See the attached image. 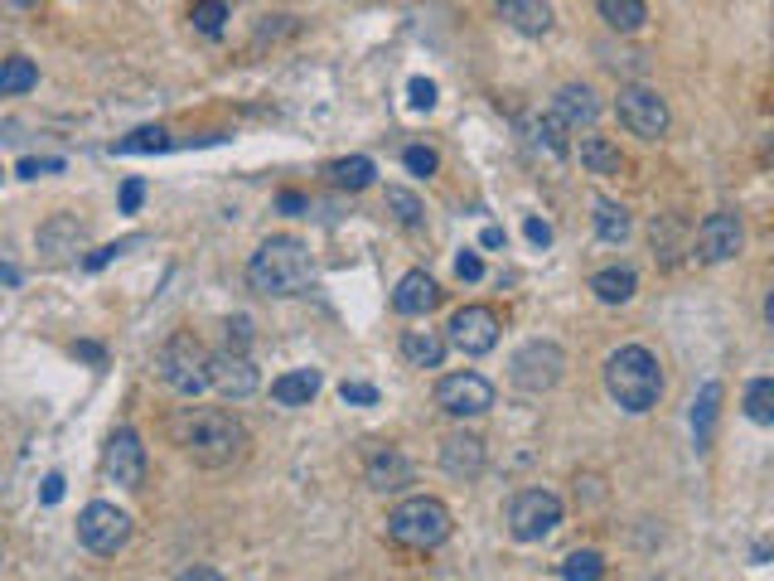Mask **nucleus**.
I'll list each match as a JSON object with an SVG mask.
<instances>
[{"label":"nucleus","instance_id":"nucleus-1","mask_svg":"<svg viewBox=\"0 0 774 581\" xmlns=\"http://www.w3.org/2000/svg\"><path fill=\"white\" fill-rule=\"evenodd\" d=\"M175 436L185 446V456L203 470H223L237 465L247 456V427L223 407H189L185 417L175 421Z\"/></svg>","mask_w":774,"mask_h":581},{"label":"nucleus","instance_id":"nucleus-2","mask_svg":"<svg viewBox=\"0 0 774 581\" xmlns=\"http://www.w3.org/2000/svg\"><path fill=\"white\" fill-rule=\"evenodd\" d=\"M605 393L615 397L624 412H653L663 397V369L644 344H624L605 359Z\"/></svg>","mask_w":774,"mask_h":581},{"label":"nucleus","instance_id":"nucleus-3","mask_svg":"<svg viewBox=\"0 0 774 581\" xmlns=\"http://www.w3.org/2000/svg\"><path fill=\"white\" fill-rule=\"evenodd\" d=\"M247 286L257 296H300L310 286V252L300 238H266L247 262Z\"/></svg>","mask_w":774,"mask_h":581},{"label":"nucleus","instance_id":"nucleus-4","mask_svg":"<svg viewBox=\"0 0 774 581\" xmlns=\"http://www.w3.org/2000/svg\"><path fill=\"white\" fill-rule=\"evenodd\" d=\"M451 528H455L451 508H445L441 500H427V494L402 500L392 514H387V538L402 542V548H417V552L441 548V542L451 538Z\"/></svg>","mask_w":774,"mask_h":581},{"label":"nucleus","instance_id":"nucleus-5","mask_svg":"<svg viewBox=\"0 0 774 581\" xmlns=\"http://www.w3.org/2000/svg\"><path fill=\"white\" fill-rule=\"evenodd\" d=\"M155 373L175 387L179 397H199L209 387V354L194 335H169L155 354Z\"/></svg>","mask_w":774,"mask_h":581},{"label":"nucleus","instance_id":"nucleus-6","mask_svg":"<svg viewBox=\"0 0 774 581\" xmlns=\"http://www.w3.org/2000/svg\"><path fill=\"white\" fill-rule=\"evenodd\" d=\"M78 542L97 557H112L131 542V514L107 500H92L88 508L78 514Z\"/></svg>","mask_w":774,"mask_h":581},{"label":"nucleus","instance_id":"nucleus-7","mask_svg":"<svg viewBox=\"0 0 774 581\" xmlns=\"http://www.w3.org/2000/svg\"><path fill=\"white\" fill-rule=\"evenodd\" d=\"M562 373H566V354L552 339H532L508 363V379H513V387H523V393H552L562 383Z\"/></svg>","mask_w":774,"mask_h":581},{"label":"nucleus","instance_id":"nucleus-8","mask_svg":"<svg viewBox=\"0 0 774 581\" xmlns=\"http://www.w3.org/2000/svg\"><path fill=\"white\" fill-rule=\"evenodd\" d=\"M556 524H562V500H556L552 490H523L508 504V533H513L518 542L552 538Z\"/></svg>","mask_w":774,"mask_h":581},{"label":"nucleus","instance_id":"nucleus-9","mask_svg":"<svg viewBox=\"0 0 774 581\" xmlns=\"http://www.w3.org/2000/svg\"><path fill=\"white\" fill-rule=\"evenodd\" d=\"M615 112H620L629 136H639V141H659L663 131H668V102L653 88H620Z\"/></svg>","mask_w":774,"mask_h":581},{"label":"nucleus","instance_id":"nucleus-10","mask_svg":"<svg viewBox=\"0 0 774 581\" xmlns=\"http://www.w3.org/2000/svg\"><path fill=\"white\" fill-rule=\"evenodd\" d=\"M435 407L451 417H484L494 407V383L484 373H451L435 383Z\"/></svg>","mask_w":774,"mask_h":581},{"label":"nucleus","instance_id":"nucleus-11","mask_svg":"<svg viewBox=\"0 0 774 581\" xmlns=\"http://www.w3.org/2000/svg\"><path fill=\"white\" fill-rule=\"evenodd\" d=\"M451 344L469 359L489 354V349L499 344V315H494L489 306H460L451 315Z\"/></svg>","mask_w":774,"mask_h":581},{"label":"nucleus","instance_id":"nucleus-12","mask_svg":"<svg viewBox=\"0 0 774 581\" xmlns=\"http://www.w3.org/2000/svg\"><path fill=\"white\" fill-rule=\"evenodd\" d=\"M102 465H107V475H112L121 490H141V484H145V446H141V436L131 427L112 431Z\"/></svg>","mask_w":774,"mask_h":581},{"label":"nucleus","instance_id":"nucleus-13","mask_svg":"<svg viewBox=\"0 0 774 581\" xmlns=\"http://www.w3.org/2000/svg\"><path fill=\"white\" fill-rule=\"evenodd\" d=\"M209 387H218L223 397H252L262 387V373L237 349H218V354H209Z\"/></svg>","mask_w":774,"mask_h":581},{"label":"nucleus","instance_id":"nucleus-14","mask_svg":"<svg viewBox=\"0 0 774 581\" xmlns=\"http://www.w3.org/2000/svg\"><path fill=\"white\" fill-rule=\"evenodd\" d=\"M741 218L736 213H707L697 223V252H701V262H731L736 252H741Z\"/></svg>","mask_w":774,"mask_h":581},{"label":"nucleus","instance_id":"nucleus-15","mask_svg":"<svg viewBox=\"0 0 774 581\" xmlns=\"http://www.w3.org/2000/svg\"><path fill=\"white\" fill-rule=\"evenodd\" d=\"M441 470L451 480H475L484 470V441L475 431H451L441 441Z\"/></svg>","mask_w":774,"mask_h":581},{"label":"nucleus","instance_id":"nucleus-16","mask_svg":"<svg viewBox=\"0 0 774 581\" xmlns=\"http://www.w3.org/2000/svg\"><path fill=\"white\" fill-rule=\"evenodd\" d=\"M411 480H417V470H411V460L397 451V446H378V451L368 456V484L378 494H402Z\"/></svg>","mask_w":774,"mask_h":581},{"label":"nucleus","instance_id":"nucleus-17","mask_svg":"<svg viewBox=\"0 0 774 581\" xmlns=\"http://www.w3.org/2000/svg\"><path fill=\"white\" fill-rule=\"evenodd\" d=\"M82 238H88V228L78 223L73 213H54L48 223L40 228V252L44 262H68L73 252H82Z\"/></svg>","mask_w":774,"mask_h":581},{"label":"nucleus","instance_id":"nucleus-18","mask_svg":"<svg viewBox=\"0 0 774 581\" xmlns=\"http://www.w3.org/2000/svg\"><path fill=\"white\" fill-rule=\"evenodd\" d=\"M435 300H441V286H435L427 272H407L402 282H397V290H392V310L397 315H427V310H435Z\"/></svg>","mask_w":774,"mask_h":581},{"label":"nucleus","instance_id":"nucleus-19","mask_svg":"<svg viewBox=\"0 0 774 581\" xmlns=\"http://www.w3.org/2000/svg\"><path fill=\"white\" fill-rule=\"evenodd\" d=\"M499 20L518 34H548L552 30V6L548 0H499Z\"/></svg>","mask_w":774,"mask_h":581},{"label":"nucleus","instance_id":"nucleus-20","mask_svg":"<svg viewBox=\"0 0 774 581\" xmlns=\"http://www.w3.org/2000/svg\"><path fill=\"white\" fill-rule=\"evenodd\" d=\"M562 127H590V121L600 117V102L596 92L586 88V83H566L562 92H556V112H552Z\"/></svg>","mask_w":774,"mask_h":581},{"label":"nucleus","instance_id":"nucleus-21","mask_svg":"<svg viewBox=\"0 0 774 581\" xmlns=\"http://www.w3.org/2000/svg\"><path fill=\"white\" fill-rule=\"evenodd\" d=\"M314 393H320V373H314V369H290V373H281V379L272 383V397L281 407H310Z\"/></svg>","mask_w":774,"mask_h":581},{"label":"nucleus","instance_id":"nucleus-22","mask_svg":"<svg viewBox=\"0 0 774 581\" xmlns=\"http://www.w3.org/2000/svg\"><path fill=\"white\" fill-rule=\"evenodd\" d=\"M576 155H580V165L590 169V175H624V155H620V145L615 141H605V136H580L576 145Z\"/></svg>","mask_w":774,"mask_h":581},{"label":"nucleus","instance_id":"nucleus-23","mask_svg":"<svg viewBox=\"0 0 774 581\" xmlns=\"http://www.w3.org/2000/svg\"><path fill=\"white\" fill-rule=\"evenodd\" d=\"M634 286H639V276L629 266H605V272L590 276V290H596V300H605V306H624L634 296Z\"/></svg>","mask_w":774,"mask_h":581},{"label":"nucleus","instance_id":"nucleus-24","mask_svg":"<svg viewBox=\"0 0 774 581\" xmlns=\"http://www.w3.org/2000/svg\"><path fill=\"white\" fill-rule=\"evenodd\" d=\"M402 359L417 363V369H441L445 339L435 335V330H407V335H402Z\"/></svg>","mask_w":774,"mask_h":581},{"label":"nucleus","instance_id":"nucleus-25","mask_svg":"<svg viewBox=\"0 0 774 581\" xmlns=\"http://www.w3.org/2000/svg\"><path fill=\"white\" fill-rule=\"evenodd\" d=\"M596 10H600V20L610 24V30H620V34H639V30H644V20H649L644 0H596Z\"/></svg>","mask_w":774,"mask_h":581},{"label":"nucleus","instance_id":"nucleus-26","mask_svg":"<svg viewBox=\"0 0 774 581\" xmlns=\"http://www.w3.org/2000/svg\"><path fill=\"white\" fill-rule=\"evenodd\" d=\"M717 407H721V383H701V393H697V403H693V436H697V451H707V446H711Z\"/></svg>","mask_w":774,"mask_h":581},{"label":"nucleus","instance_id":"nucleus-27","mask_svg":"<svg viewBox=\"0 0 774 581\" xmlns=\"http://www.w3.org/2000/svg\"><path fill=\"white\" fill-rule=\"evenodd\" d=\"M373 175H378V165H373L368 155H344V161L330 165V179L339 189H368Z\"/></svg>","mask_w":774,"mask_h":581},{"label":"nucleus","instance_id":"nucleus-28","mask_svg":"<svg viewBox=\"0 0 774 581\" xmlns=\"http://www.w3.org/2000/svg\"><path fill=\"white\" fill-rule=\"evenodd\" d=\"M629 228H634V218H629L624 204H615V199H596V233L605 242H624L629 238Z\"/></svg>","mask_w":774,"mask_h":581},{"label":"nucleus","instance_id":"nucleus-29","mask_svg":"<svg viewBox=\"0 0 774 581\" xmlns=\"http://www.w3.org/2000/svg\"><path fill=\"white\" fill-rule=\"evenodd\" d=\"M34 83H40V68H34V58H24V54H15V58H5L0 64V97H15V92H30Z\"/></svg>","mask_w":774,"mask_h":581},{"label":"nucleus","instance_id":"nucleus-30","mask_svg":"<svg viewBox=\"0 0 774 581\" xmlns=\"http://www.w3.org/2000/svg\"><path fill=\"white\" fill-rule=\"evenodd\" d=\"M745 417L755 421V427H770V421H774V379H755V383H750Z\"/></svg>","mask_w":774,"mask_h":581},{"label":"nucleus","instance_id":"nucleus-31","mask_svg":"<svg viewBox=\"0 0 774 581\" xmlns=\"http://www.w3.org/2000/svg\"><path fill=\"white\" fill-rule=\"evenodd\" d=\"M189 20H194V30H199V34L218 40V34H223V24H228V0H199V6L189 10Z\"/></svg>","mask_w":774,"mask_h":581},{"label":"nucleus","instance_id":"nucleus-32","mask_svg":"<svg viewBox=\"0 0 774 581\" xmlns=\"http://www.w3.org/2000/svg\"><path fill=\"white\" fill-rule=\"evenodd\" d=\"M605 577V557L600 552H572L562 562V581H600Z\"/></svg>","mask_w":774,"mask_h":581},{"label":"nucleus","instance_id":"nucleus-33","mask_svg":"<svg viewBox=\"0 0 774 581\" xmlns=\"http://www.w3.org/2000/svg\"><path fill=\"white\" fill-rule=\"evenodd\" d=\"M387 209H392L402 228H421V218H427V209H421V199L411 189H387Z\"/></svg>","mask_w":774,"mask_h":581},{"label":"nucleus","instance_id":"nucleus-34","mask_svg":"<svg viewBox=\"0 0 774 581\" xmlns=\"http://www.w3.org/2000/svg\"><path fill=\"white\" fill-rule=\"evenodd\" d=\"M169 136L161 127H141L136 136H126V141H117V155H136V151H165Z\"/></svg>","mask_w":774,"mask_h":581},{"label":"nucleus","instance_id":"nucleus-35","mask_svg":"<svg viewBox=\"0 0 774 581\" xmlns=\"http://www.w3.org/2000/svg\"><path fill=\"white\" fill-rule=\"evenodd\" d=\"M402 165H407L417 179H431V175H435V165H441V161H435V151H431V145H407V151H402Z\"/></svg>","mask_w":774,"mask_h":581},{"label":"nucleus","instance_id":"nucleus-36","mask_svg":"<svg viewBox=\"0 0 774 581\" xmlns=\"http://www.w3.org/2000/svg\"><path fill=\"white\" fill-rule=\"evenodd\" d=\"M339 397L354 403V407H373V403H378V387H373V383H339Z\"/></svg>","mask_w":774,"mask_h":581},{"label":"nucleus","instance_id":"nucleus-37","mask_svg":"<svg viewBox=\"0 0 774 581\" xmlns=\"http://www.w3.org/2000/svg\"><path fill=\"white\" fill-rule=\"evenodd\" d=\"M407 92H411V107H417V112L435 107V83H431V78H411V83H407Z\"/></svg>","mask_w":774,"mask_h":581},{"label":"nucleus","instance_id":"nucleus-38","mask_svg":"<svg viewBox=\"0 0 774 581\" xmlns=\"http://www.w3.org/2000/svg\"><path fill=\"white\" fill-rule=\"evenodd\" d=\"M247 339H252V320H247V315H237V320H228V349H237V354H247Z\"/></svg>","mask_w":774,"mask_h":581},{"label":"nucleus","instance_id":"nucleus-39","mask_svg":"<svg viewBox=\"0 0 774 581\" xmlns=\"http://www.w3.org/2000/svg\"><path fill=\"white\" fill-rule=\"evenodd\" d=\"M455 276H460V282H479V276H484V262L475 257V252H460V257H455Z\"/></svg>","mask_w":774,"mask_h":581},{"label":"nucleus","instance_id":"nucleus-40","mask_svg":"<svg viewBox=\"0 0 774 581\" xmlns=\"http://www.w3.org/2000/svg\"><path fill=\"white\" fill-rule=\"evenodd\" d=\"M141 199H145V185L141 179H126V185H121V213H136Z\"/></svg>","mask_w":774,"mask_h":581},{"label":"nucleus","instance_id":"nucleus-41","mask_svg":"<svg viewBox=\"0 0 774 581\" xmlns=\"http://www.w3.org/2000/svg\"><path fill=\"white\" fill-rule=\"evenodd\" d=\"M54 169H64V161H20V179H40V175H54Z\"/></svg>","mask_w":774,"mask_h":581},{"label":"nucleus","instance_id":"nucleus-42","mask_svg":"<svg viewBox=\"0 0 774 581\" xmlns=\"http://www.w3.org/2000/svg\"><path fill=\"white\" fill-rule=\"evenodd\" d=\"M126 248H131V242H112V248H97V252H92V257L82 262V266H88V272H97V266H107L112 257H121V252H126Z\"/></svg>","mask_w":774,"mask_h":581},{"label":"nucleus","instance_id":"nucleus-43","mask_svg":"<svg viewBox=\"0 0 774 581\" xmlns=\"http://www.w3.org/2000/svg\"><path fill=\"white\" fill-rule=\"evenodd\" d=\"M523 233H528L532 248H548V242H552V228L542 223V218H528V223H523Z\"/></svg>","mask_w":774,"mask_h":581},{"label":"nucleus","instance_id":"nucleus-44","mask_svg":"<svg viewBox=\"0 0 774 581\" xmlns=\"http://www.w3.org/2000/svg\"><path fill=\"white\" fill-rule=\"evenodd\" d=\"M40 500H44V504H58V500H64V475H48L44 490H40Z\"/></svg>","mask_w":774,"mask_h":581},{"label":"nucleus","instance_id":"nucleus-45","mask_svg":"<svg viewBox=\"0 0 774 581\" xmlns=\"http://www.w3.org/2000/svg\"><path fill=\"white\" fill-rule=\"evenodd\" d=\"M175 581H223V577H218L213 567H185V572H179Z\"/></svg>","mask_w":774,"mask_h":581},{"label":"nucleus","instance_id":"nucleus-46","mask_svg":"<svg viewBox=\"0 0 774 581\" xmlns=\"http://www.w3.org/2000/svg\"><path fill=\"white\" fill-rule=\"evenodd\" d=\"M276 204H281V209H286V213H300V209H306V194H296V189H286V194H281V199H276Z\"/></svg>","mask_w":774,"mask_h":581},{"label":"nucleus","instance_id":"nucleus-47","mask_svg":"<svg viewBox=\"0 0 774 581\" xmlns=\"http://www.w3.org/2000/svg\"><path fill=\"white\" fill-rule=\"evenodd\" d=\"M479 242H484V248H504V228H484Z\"/></svg>","mask_w":774,"mask_h":581},{"label":"nucleus","instance_id":"nucleus-48","mask_svg":"<svg viewBox=\"0 0 774 581\" xmlns=\"http://www.w3.org/2000/svg\"><path fill=\"white\" fill-rule=\"evenodd\" d=\"M78 354L92 359V363H102V349H97V344H78Z\"/></svg>","mask_w":774,"mask_h":581},{"label":"nucleus","instance_id":"nucleus-49","mask_svg":"<svg viewBox=\"0 0 774 581\" xmlns=\"http://www.w3.org/2000/svg\"><path fill=\"white\" fill-rule=\"evenodd\" d=\"M10 6H20V10H30V6H34V0H10Z\"/></svg>","mask_w":774,"mask_h":581},{"label":"nucleus","instance_id":"nucleus-50","mask_svg":"<svg viewBox=\"0 0 774 581\" xmlns=\"http://www.w3.org/2000/svg\"><path fill=\"white\" fill-rule=\"evenodd\" d=\"M0 179H5V169H0Z\"/></svg>","mask_w":774,"mask_h":581},{"label":"nucleus","instance_id":"nucleus-51","mask_svg":"<svg viewBox=\"0 0 774 581\" xmlns=\"http://www.w3.org/2000/svg\"><path fill=\"white\" fill-rule=\"evenodd\" d=\"M0 562H5V552H0Z\"/></svg>","mask_w":774,"mask_h":581}]
</instances>
